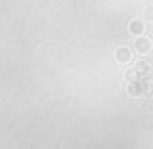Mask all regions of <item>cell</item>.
<instances>
[{
	"label": "cell",
	"instance_id": "obj_1",
	"mask_svg": "<svg viewBox=\"0 0 153 149\" xmlns=\"http://www.w3.org/2000/svg\"><path fill=\"white\" fill-rule=\"evenodd\" d=\"M134 48H136L138 53H149V51H151V40H147V38H138V40L134 42Z\"/></svg>",
	"mask_w": 153,
	"mask_h": 149
},
{
	"label": "cell",
	"instance_id": "obj_2",
	"mask_svg": "<svg viewBox=\"0 0 153 149\" xmlns=\"http://www.w3.org/2000/svg\"><path fill=\"white\" fill-rule=\"evenodd\" d=\"M128 30H130L134 36H140V34H143V30H145V25H143V21H130Z\"/></svg>",
	"mask_w": 153,
	"mask_h": 149
},
{
	"label": "cell",
	"instance_id": "obj_3",
	"mask_svg": "<svg viewBox=\"0 0 153 149\" xmlns=\"http://www.w3.org/2000/svg\"><path fill=\"white\" fill-rule=\"evenodd\" d=\"M115 59H117V61H122V63H126V61L130 59V51H128V48H117Z\"/></svg>",
	"mask_w": 153,
	"mask_h": 149
},
{
	"label": "cell",
	"instance_id": "obj_4",
	"mask_svg": "<svg viewBox=\"0 0 153 149\" xmlns=\"http://www.w3.org/2000/svg\"><path fill=\"white\" fill-rule=\"evenodd\" d=\"M147 17H153V9H149V11H147Z\"/></svg>",
	"mask_w": 153,
	"mask_h": 149
}]
</instances>
